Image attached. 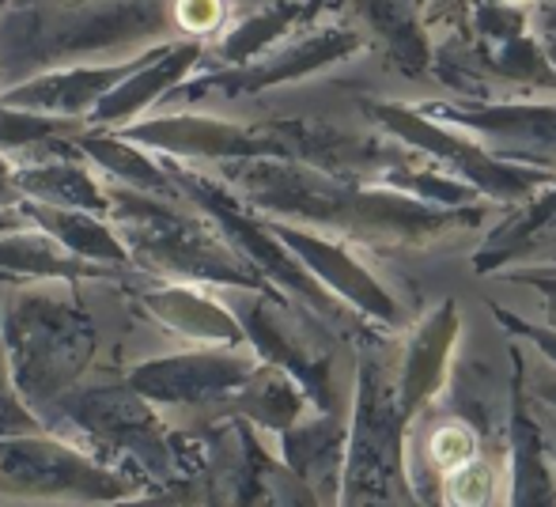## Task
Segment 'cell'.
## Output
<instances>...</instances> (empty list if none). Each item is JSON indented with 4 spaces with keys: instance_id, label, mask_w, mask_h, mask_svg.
Segmentation results:
<instances>
[{
    "instance_id": "6da1fadb",
    "label": "cell",
    "mask_w": 556,
    "mask_h": 507,
    "mask_svg": "<svg viewBox=\"0 0 556 507\" xmlns=\"http://www.w3.org/2000/svg\"><path fill=\"white\" fill-rule=\"evenodd\" d=\"M492 493V478L484 466H458L451 470V481H446V500L454 507H484Z\"/></svg>"
},
{
    "instance_id": "7a4b0ae2",
    "label": "cell",
    "mask_w": 556,
    "mask_h": 507,
    "mask_svg": "<svg viewBox=\"0 0 556 507\" xmlns=\"http://www.w3.org/2000/svg\"><path fill=\"white\" fill-rule=\"evenodd\" d=\"M432 458L443 470H458V466H466L469 458H473V435L458 424L440 428V432L432 435Z\"/></svg>"
},
{
    "instance_id": "3957f363",
    "label": "cell",
    "mask_w": 556,
    "mask_h": 507,
    "mask_svg": "<svg viewBox=\"0 0 556 507\" xmlns=\"http://www.w3.org/2000/svg\"><path fill=\"white\" fill-rule=\"evenodd\" d=\"M178 15H182V23L190 30H208L220 20V0H182Z\"/></svg>"
}]
</instances>
